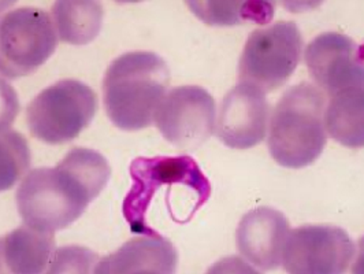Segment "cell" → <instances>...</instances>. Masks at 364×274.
I'll list each match as a JSON object with an SVG mask.
<instances>
[{
	"mask_svg": "<svg viewBox=\"0 0 364 274\" xmlns=\"http://www.w3.org/2000/svg\"><path fill=\"white\" fill-rule=\"evenodd\" d=\"M99 255L87 247L66 246L54 253L44 274H95Z\"/></svg>",
	"mask_w": 364,
	"mask_h": 274,
	"instance_id": "ac0fdd59",
	"label": "cell"
},
{
	"mask_svg": "<svg viewBox=\"0 0 364 274\" xmlns=\"http://www.w3.org/2000/svg\"><path fill=\"white\" fill-rule=\"evenodd\" d=\"M154 124L171 144L196 148L215 132V100L199 85L176 87L166 93Z\"/></svg>",
	"mask_w": 364,
	"mask_h": 274,
	"instance_id": "30bf717a",
	"label": "cell"
},
{
	"mask_svg": "<svg viewBox=\"0 0 364 274\" xmlns=\"http://www.w3.org/2000/svg\"><path fill=\"white\" fill-rule=\"evenodd\" d=\"M19 109L17 92L9 81L0 78V133L11 128L18 117Z\"/></svg>",
	"mask_w": 364,
	"mask_h": 274,
	"instance_id": "d6986e66",
	"label": "cell"
},
{
	"mask_svg": "<svg viewBox=\"0 0 364 274\" xmlns=\"http://www.w3.org/2000/svg\"><path fill=\"white\" fill-rule=\"evenodd\" d=\"M58 38L74 46L91 43L103 23V7L96 1H58L53 6Z\"/></svg>",
	"mask_w": 364,
	"mask_h": 274,
	"instance_id": "9a60e30c",
	"label": "cell"
},
{
	"mask_svg": "<svg viewBox=\"0 0 364 274\" xmlns=\"http://www.w3.org/2000/svg\"><path fill=\"white\" fill-rule=\"evenodd\" d=\"M189 7L210 25H233L250 17L256 21V16L269 21L273 14L267 3H189Z\"/></svg>",
	"mask_w": 364,
	"mask_h": 274,
	"instance_id": "e0dca14e",
	"label": "cell"
},
{
	"mask_svg": "<svg viewBox=\"0 0 364 274\" xmlns=\"http://www.w3.org/2000/svg\"><path fill=\"white\" fill-rule=\"evenodd\" d=\"M289 233V222L281 211L272 207H259L240 221L236 232L237 250L248 263L262 270H274L282 265Z\"/></svg>",
	"mask_w": 364,
	"mask_h": 274,
	"instance_id": "7c38bea8",
	"label": "cell"
},
{
	"mask_svg": "<svg viewBox=\"0 0 364 274\" xmlns=\"http://www.w3.org/2000/svg\"><path fill=\"white\" fill-rule=\"evenodd\" d=\"M270 122V106L264 92L238 83L220 103L215 133L230 148L247 149L262 143Z\"/></svg>",
	"mask_w": 364,
	"mask_h": 274,
	"instance_id": "8fae6325",
	"label": "cell"
},
{
	"mask_svg": "<svg viewBox=\"0 0 364 274\" xmlns=\"http://www.w3.org/2000/svg\"><path fill=\"white\" fill-rule=\"evenodd\" d=\"M356 247L343 228L303 225L291 229L282 255L288 274H346Z\"/></svg>",
	"mask_w": 364,
	"mask_h": 274,
	"instance_id": "9c48e42d",
	"label": "cell"
},
{
	"mask_svg": "<svg viewBox=\"0 0 364 274\" xmlns=\"http://www.w3.org/2000/svg\"><path fill=\"white\" fill-rule=\"evenodd\" d=\"M205 274H262L240 256H226L215 262Z\"/></svg>",
	"mask_w": 364,
	"mask_h": 274,
	"instance_id": "ffe728a7",
	"label": "cell"
},
{
	"mask_svg": "<svg viewBox=\"0 0 364 274\" xmlns=\"http://www.w3.org/2000/svg\"><path fill=\"white\" fill-rule=\"evenodd\" d=\"M326 95L312 83L285 92L275 106L269 129V149L277 164L301 169L315 162L328 143Z\"/></svg>",
	"mask_w": 364,
	"mask_h": 274,
	"instance_id": "277c9868",
	"label": "cell"
},
{
	"mask_svg": "<svg viewBox=\"0 0 364 274\" xmlns=\"http://www.w3.org/2000/svg\"><path fill=\"white\" fill-rule=\"evenodd\" d=\"M129 172L132 186L122 204V213L134 233H156L146 223V213L159 188L178 185L188 188L201 204L211 195V184L198 162L188 155L136 158Z\"/></svg>",
	"mask_w": 364,
	"mask_h": 274,
	"instance_id": "5b68a950",
	"label": "cell"
},
{
	"mask_svg": "<svg viewBox=\"0 0 364 274\" xmlns=\"http://www.w3.org/2000/svg\"><path fill=\"white\" fill-rule=\"evenodd\" d=\"M96 110L97 96L91 87L68 78L37 95L26 109V121L31 133L38 140L63 144L90 127Z\"/></svg>",
	"mask_w": 364,
	"mask_h": 274,
	"instance_id": "8992f818",
	"label": "cell"
},
{
	"mask_svg": "<svg viewBox=\"0 0 364 274\" xmlns=\"http://www.w3.org/2000/svg\"><path fill=\"white\" fill-rule=\"evenodd\" d=\"M177 262V250L168 238L143 235L102 258L95 274H176Z\"/></svg>",
	"mask_w": 364,
	"mask_h": 274,
	"instance_id": "4fadbf2b",
	"label": "cell"
},
{
	"mask_svg": "<svg viewBox=\"0 0 364 274\" xmlns=\"http://www.w3.org/2000/svg\"><path fill=\"white\" fill-rule=\"evenodd\" d=\"M58 46L54 19L41 9L18 7L0 14V75L35 73Z\"/></svg>",
	"mask_w": 364,
	"mask_h": 274,
	"instance_id": "ba28073f",
	"label": "cell"
},
{
	"mask_svg": "<svg viewBox=\"0 0 364 274\" xmlns=\"http://www.w3.org/2000/svg\"><path fill=\"white\" fill-rule=\"evenodd\" d=\"M32 164L26 139L14 129L0 133V192L13 188Z\"/></svg>",
	"mask_w": 364,
	"mask_h": 274,
	"instance_id": "2e32d148",
	"label": "cell"
},
{
	"mask_svg": "<svg viewBox=\"0 0 364 274\" xmlns=\"http://www.w3.org/2000/svg\"><path fill=\"white\" fill-rule=\"evenodd\" d=\"M107 159L90 148H73L55 167L29 172L17 189L25 225L44 232L65 229L80 218L109 183Z\"/></svg>",
	"mask_w": 364,
	"mask_h": 274,
	"instance_id": "6da1fadb",
	"label": "cell"
},
{
	"mask_svg": "<svg viewBox=\"0 0 364 274\" xmlns=\"http://www.w3.org/2000/svg\"><path fill=\"white\" fill-rule=\"evenodd\" d=\"M303 50V37L291 21H278L256 29L247 38L238 62V80L260 91L282 87L296 70Z\"/></svg>",
	"mask_w": 364,
	"mask_h": 274,
	"instance_id": "52a82bcc",
	"label": "cell"
},
{
	"mask_svg": "<svg viewBox=\"0 0 364 274\" xmlns=\"http://www.w3.org/2000/svg\"><path fill=\"white\" fill-rule=\"evenodd\" d=\"M309 72L326 95L325 128L348 148L364 147V48L336 38L314 55Z\"/></svg>",
	"mask_w": 364,
	"mask_h": 274,
	"instance_id": "7a4b0ae2",
	"label": "cell"
},
{
	"mask_svg": "<svg viewBox=\"0 0 364 274\" xmlns=\"http://www.w3.org/2000/svg\"><path fill=\"white\" fill-rule=\"evenodd\" d=\"M170 84L168 66L151 51H132L109 63L103 102L111 122L122 130L148 128Z\"/></svg>",
	"mask_w": 364,
	"mask_h": 274,
	"instance_id": "3957f363",
	"label": "cell"
},
{
	"mask_svg": "<svg viewBox=\"0 0 364 274\" xmlns=\"http://www.w3.org/2000/svg\"><path fill=\"white\" fill-rule=\"evenodd\" d=\"M54 250L53 232L19 226L0 238V274H44Z\"/></svg>",
	"mask_w": 364,
	"mask_h": 274,
	"instance_id": "5bb4252c",
	"label": "cell"
},
{
	"mask_svg": "<svg viewBox=\"0 0 364 274\" xmlns=\"http://www.w3.org/2000/svg\"><path fill=\"white\" fill-rule=\"evenodd\" d=\"M352 274H364V236L358 241V250L353 258Z\"/></svg>",
	"mask_w": 364,
	"mask_h": 274,
	"instance_id": "44dd1931",
	"label": "cell"
}]
</instances>
